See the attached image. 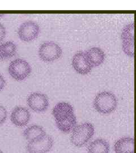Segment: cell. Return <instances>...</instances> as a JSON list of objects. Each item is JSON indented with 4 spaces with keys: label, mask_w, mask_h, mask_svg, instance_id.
I'll return each instance as SVG.
<instances>
[{
    "label": "cell",
    "mask_w": 136,
    "mask_h": 153,
    "mask_svg": "<svg viewBox=\"0 0 136 153\" xmlns=\"http://www.w3.org/2000/svg\"><path fill=\"white\" fill-rule=\"evenodd\" d=\"M56 124L60 131L64 133H69L72 131L76 126V117L73 114L64 120L56 121Z\"/></svg>",
    "instance_id": "17"
},
{
    "label": "cell",
    "mask_w": 136,
    "mask_h": 153,
    "mask_svg": "<svg viewBox=\"0 0 136 153\" xmlns=\"http://www.w3.org/2000/svg\"><path fill=\"white\" fill-rule=\"evenodd\" d=\"M87 151L88 153H109L110 146L105 140L98 138L90 143Z\"/></svg>",
    "instance_id": "15"
},
{
    "label": "cell",
    "mask_w": 136,
    "mask_h": 153,
    "mask_svg": "<svg viewBox=\"0 0 136 153\" xmlns=\"http://www.w3.org/2000/svg\"><path fill=\"white\" fill-rule=\"evenodd\" d=\"M0 153H3V152H2V151H1V150H0Z\"/></svg>",
    "instance_id": "21"
},
{
    "label": "cell",
    "mask_w": 136,
    "mask_h": 153,
    "mask_svg": "<svg viewBox=\"0 0 136 153\" xmlns=\"http://www.w3.org/2000/svg\"><path fill=\"white\" fill-rule=\"evenodd\" d=\"M85 55L93 68L101 65L106 57L103 51L98 47H93L87 50Z\"/></svg>",
    "instance_id": "13"
},
{
    "label": "cell",
    "mask_w": 136,
    "mask_h": 153,
    "mask_svg": "<svg viewBox=\"0 0 136 153\" xmlns=\"http://www.w3.org/2000/svg\"><path fill=\"white\" fill-rule=\"evenodd\" d=\"M5 84L6 81L5 78L1 74H0V91L4 88Z\"/></svg>",
    "instance_id": "20"
},
{
    "label": "cell",
    "mask_w": 136,
    "mask_h": 153,
    "mask_svg": "<svg viewBox=\"0 0 136 153\" xmlns=\"http://www.w3.org/2000/svg\"><path fill=\"white\" fill-rule=\"evenodd\" d=\"M7 112L5 108L0 105V126L3 124L7 119Z\"/></svg>",
    "instance_id": "18"
},
{
    "label": "cell",
    "mask_w": 136,
    "mask_h": 153,
    "mask_svg": "<svg viewBox=\"0 0 136 153\" xmlns=\"http://www.w3.org/2000/svg\"><path fill=\"white\" fill-rule=\"evenodd\" d=\"M23 134L28 142H31L42 138L46 135V132L41 126L32 125L27 127Z\"/></svg>",
    "instance_id": "14"
},
{
    "label": "cell",
    "mask_w": 136,
    "mask_h": 153,
    "mask_svg": "<svg viewBox=\"0 0 136 153\" xmlns=\"http://www.w3.org/2000/svg\"><path fill=\"white\" fill-rule=\"evenodd\" d=\"M40 31L38 25L31 21L24 22L19 26L18 34L24 42H31L37 38Z\"/></svg>",
    "instance_id": "6"
},
{
    "label": "cell",
    "mask_w": 136,
    "mask_h": 153,
    "mask_svg": "<svg viewBox=\"0 0 136 153\" xmlns=\"http://www.w3.org/2000/svg\"><path fill=\"white\" fill-rule=\"evenodd\" d=\"M8 71L14 79L18 81H23L31 74V67L26 60L17 59L10 62Z\"/></svg>",
    "instance_id": "3"
},
{
    "label": "cell",
    "mask_w": 136,
    "mask_h": 153,
    "mask_svg": "<svg viewBox=\"0 0 136 153\" xmlns=\"http://www.w3.org/2000/svg\"><path fill=\"white\" fill-rule=\"evenodd\" d=\"M72 66L77 73L83 75L90 73L93 69L85 52H79L74 55L72 60Z\"/></svg>",
    "instance_id": "9"
},
{
    "label": "cell",
    "mask_w": 136,
    "mask_h": 153,
    "mask_svg": "<svg viewBox=\"0 0 136 153\" xmlns=\"http://www.w3.org/2000/svg\"><path fill=\"white\" fill-rule=\"evenodd\" d=\"M6 33L5 28L0 23V42L2 41L5 38Z\"/></svg>",
    "instance_id": "19"
},
{
    "label": "cell",
    "mask_w": 136,
    "mask_h": 153,
    "mask_svg": "<svg viewBox=\"0 0 136 153\" xmlns=\"http://www.w3.org/2000/svg\"><path fill=\"white\" fill-rule=\"evenodd\" d=\"M123 50L126 55L133 57L135 55V23L133 22L123 28L121 33Z\"/></svg>",
    "instance_id": "5"
},
{
    "label": "cell",
    "mask_w": 136,
    "mask_h": 153,
    "mask_svg": "<svg viewBox=\"0 0 136 153\" xmlns=\"http://www.w3.org/2000/svg\"><path fill=\"white\" fill-rule=\"evenodd\" d=\"M52 114L56 121H62L74 114V109L68 102H61L56 104L52 110Z\"/></svg>",
    "instance_id": "11"
},
{
    "label": "cell",
    "mask_w": 136,
    "mask_h": 153,
    "mask_svg": "<svg viewBox=\"0 0 136 153\" xmlns=\"http://www.w3.org/2000/svg\"><path fill=\"white\" fill-rule=\"evenodd\" d=\"M31 115L25 107L17 106L11 112L10 120L13 124L18 127H23L27 126L30 120Z\"/></svg>",
    "instance_id": "10"
},
{
    "label": "cell",
    "mask_w": 136,
    "mask_h": 153,
    "mask_svg": "<svg viewBox=\"0 0 136 153\" xmlns=\"http://www.w3.org/2000/svg\"><path fill=\"white\" fill-rule=\"evenodd\" d=\"M62 50L54 42H46L39 48L38 55L41 60L45 62H52L60 58Z\"/></svg>",
    "instance_id": "4"
},
{
    "label": "cell",
    "mask_w": 136,
    "mask_h": 153,
    "mask_svg": "<svg viewBox=\"0 0 136 153\" xmlns=\"http://www.w3.org/2000/svg\"><path fill=\"white\" fill-rule=\"evenodd\" d=\"M16 51V45L12 42L0 44V60H5L14 56Z\"/></svg>",
    "instance_id": "16"
},
{
    "label": "cell",
    "mask_w": 136,
    "mask_h": 153,
    "mask_svg": "<svg viewBox=\"0 0 136 153\" xmlns=\"http://www.w3.org/2000/svg\"><path fill=\"white\" fill-rule=\"evenodd\" d=\"M54 140L46 134L41 139L28 142L26 149L28 153H48L54 146Z\"/></svg>",
    "instance_id": "8"
},
{
    "label": "cell",
    "mask_w": 136,
    "mask_h": 153,
    "mask_svg": "<svg viewBox=\"0 0 136 153\" xmlns=\"http://www.w3.org/2000/svg\"><path fill=\"white\" fill-rule=\"evenodd\" d=\"M95 128L90 123H85L78 125L73 130L71 142L76 147H82L93 138Z\"/></svg>",
    "instance_id": "1"
},
{
    "label": "cell",
    "mask_w": 136,
    "mask_h": 153,
    "mask_svg": "<svg viewBox=\"0 0 136 153\" xmlns=\"http://www.w3.org/2000/svg\"><path fill=\"white\" fill-rule=\"evenodd\" d=\"M93 104L98 112L102 114H109L116 108L117 100L113 93L103 91L98 94L95 97Z\"/></svg>",
    "instance_id": "2"
},
{
    "label": "cell",
    "mask_w": 136,
    "mask_h": 153,
    "mask_svg": "<svg viewBox=\"0 0 136 153\" xmlns=\"http://www.w3.org/2000/svg\"><path fill=\"white\" fill-rule=\"evenodd\" d=\"M27 104L33 111L40 113L48 109L49 99L43 93L35 92L31 94L27 99Z\"/></svg>",
    "instance_id": "7"
},
{
    "label": "cell",
    "mask_w": 136,
    "mask_h": 153,
    "mask_svg": "<svg viewBox=\"0 0 136 153\" xmlns=\"http://www.w3.org/2000/svg\"><path fill=\"white\" fill-rule=\"evenodd\" d=\"M115 153H135V141L131 137H123L114 143Z\"/></svg>",
    "instance_id": "12"
}]
</instances>
